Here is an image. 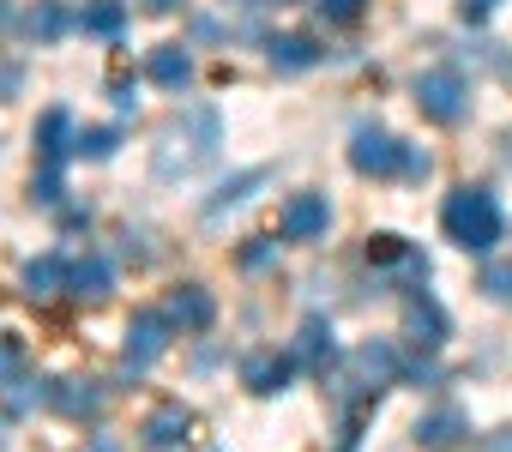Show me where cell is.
I'll use <instances>...</instances> for the list:
<instances>
[{
	"label": "cell",
	"mask_w": 512,
	"mask_h": 452,
	"mask_svg": "<svg viewBox=\"0 0 512 452\" xmlns=\"http://www.w3.org/2000/svg\"><path fill=\"white\" fill-rule=\"evenodd\" d=\"M85 452H121V446H115L109 434H97V440H85Z\"/></svg>",
	"instance_id": "836d02e7"
},
{
	"label": "cell",
	"mask_w": 512,
	"mask_h": 452,
	"mask_svg": "<svg viewBox=\"0 0 512 452\" xmlns=\"http://www.w3.org/2000/svg\"><path fill=\"white\" fill-rule=\"evenodd\" d=\"M67 31V13L55 7V0H37V7L25 13V37H37V43H55Z\"/></svg>",
	"instance_id": "7402d4cb"
},
{
	"label": "cell",
	"mask_w": 512,
	"mask_h": 452,
	"mask_svg": "<svg viewBox=\"0 0 512 452\" xmlns=\"http://www.w3.org/2000/svg\"><path fill=\"white\" fill-rule=\"evenodd\" d=\"M253 187H266V169H247V175H235V181H223V187H217V199H205V217H223L229 205H241V199H253Z\"/></svg>",
	"instance_id": "44dd1931"
},
{
	"label": "cell",
	"mask_w": 512,
	"mask_h": 452,
	"mask_svg": "<svg viewBox=\"0 0 512 452\" xmlns=\"http://www.w3.org/2000/svg\"><path fill=\"white\" fill-rule=\"evenodd\" d=\"M314 7H320V19H326V25H356L368 0H314Z\"/></svg>",
	"instance_id": "83f0119b"
},
{
	"label": "cell",
	"mask_w": 512,
	"mask_h": 452,
	"mask_svg": "<svg viewBox=\"0 0 512 452\" xmlns=\"http://www.w3.org/2000/svg\"><path fill=\"white\" fill-rule=\"evenodd\" d=\"M163 350H169V314H133V326H127V350H121V368H127V374H145Z\"/></svg>",
	"instance_id": "5b68a950"
},
{
	"label": "cell",
	"mask_w": 512,
	"mask_h": 452,
	"mask_svg": "<svg viewBox=\"0 0 512 452\" xmlns=\"http://www.w3.org/2000/svg\"><path fill=\"white\" fill-rule=\"evenodd\" d=\"M0 31H13V0H0Z\"/></svg>",
	"instance_id": "e575fe53"
},
{
	"label": "cell",
	"mask_w": 512,
	"mask_h": 452,
	"mask_svg": "<svg viewBox=\"0 0 512 452\" xmlns=\"http://www.w3.org/2000/svg\"><path fill=\"white\" fill-rule=\"evenodd\" d=\"M446 242H458L464 254H488L500 242V199L488 187H452V199L440 205Z\"/></svg>",
	"instance_id": "6da1fadb"
},
{
	"label": "cell",
	"mask_w": 512,
	"mask_h": 452,
	"mask_svg": "<svg viewBox=\"0 0 512 452\" xmlns=\"http://www.w3.org/2000/svg\"><path fill=\"white\" fill-rule=\"evenodd\" d=\"M145 7H151V13H175V0H145Z\"/></svg>",
	"instance_id": "d590c367"
},
{
	"label": "cell",
	"mask_w": 512,
	"mask_h": 452,
	"mask_svg": "<svg viewBox=\"0 0 512 452\" xmlns=\"http://www.w3.org/2000/svg\"><path fill=\"white\" fill-rule=\"evenodd\" d=\"M163 314H169V326H181V332H205V326L217 320V302H211L205 284H175L169 302H163Z\"/></svg>",
	"instance_id": "52a82bcc"
},
{
	"label": "cell",
	"mask_w": 512,
	"mask_h": 452,
	"mask_svg": "<svg viewBox=\"0 0 512 452\" xmlns=\"http://www.w3.org/2000/svg\"><path fill=\"white\" fill-rule=\"evenodd\" d=\"M290 368H296V356L253 350V356L241 362V386H247V392H260V398H272V392H284V386H290Z\"/></svg>",
	"instance_id": "ba28073f"
},
{
	"label": "cell",
	"mask_w": 512,
	"mask_h": 452,
	"mask_svg": "<svg viewBox=\"0 0 512 452\" xmlns=\"http://www.w3.org/2000/svg\"><path fill=\"white\" fill-rule=\"evenodd\" d=\"M7 392V410H37V404H55V380H13V386H0Z\"/></svg>",
	"instance_id": "603a6c76"
},
{
	"label": "cell",
	"mask_w": 512,
	"mask_h": 452,
	"mask_svg": "<svg viewBox=\"0 0 512 452\" xmlns=\"http://www.w3.org/2000/svg\"><path fill=\"white\" fill-rule=\"evenodd\" d=\"M19 374H25V344L13 332H0V386H13Z\"/></svg>",
	"instance_id": "484cf974"
},
{
	"label": "cell",
	"mask_w": 512,
	"mask_h": 452,
	"mask_svg": "<svg viewBox=\"0 0 512 452\" xmlns=\"http://www.w3.org/2000/svg\"><path fill=\"white\" fill-rule=\"evenodd\" d=\"M266 260H272V242H266V236H253V242L241 248V266H247V272H253V266H266Z\"/></svg>",
	"instance_id": "4dcf8cb0"
},
{
	"label": "cell",
	"mask_w": 512,
	"mask_h": 452,
	"mask_svg": "<svg viewBox=\"0 0 512 452\" xmlns=\"http://www.w3.org/2000/svg\"><path fill=\"white\" fill-rule=\"evenodd\" d=\"M19 284H25V296H31V302H49V296L73 290V266H61L55 254H43V260H31V266H25V278H19Z\"/></svg>",
	"instance_id": "9a60e30c"
},
{
	"label": "cell",
	"mask_w": 512,
	"mask_h": 452,
	"mask_svg": "<svg viewBox=\"0 0 512 452\" xmlns=\"http://www.w3.org/2000/svg\"><path fill=\"white\" fill-rule=\"evenodd\" d=\"M235 7H260V0H235Z\"/></svg>",
	"instance_id": "8d00e7d4"
},
{
	"label": "cell",
	"mask_w": 512,
	"mask_h": 452,
	"mask_svg": "<svg viewBox=\"0 0 512 452\" xmlns=\"http://www.w3.org/2000/svg\"><path fill=\"white\" fill-rule=\"evenodd\" d=\"M326 223H332L326 193H296V199L284 205V217H278V230H284V242H320Z\"/></svg>",
	"instance_id": "8992f818"
},
{
	"label": "cell",
	"mask_w": 512,
	"mask_h": 452,
	"mask_svg": "<svg viewBox=\"0 0 512 452\" xmlns=\"http://www.w3.org/2000/svg\"><path fill=\"white\" fill-rule=\"evenodd\" d=\"M37 151H43V163H61L73 145H79V133H73V115L67 109H43V121H37Z\"/></svg>",
	"instance_id": "5bb4252c"
},
{
	"label": "cell",
	"mask_w": 512,
	"mask_h": 452,
	"mask_svg": "<svg viewBox=\"0 0 512 452\" xmlns=\"http://www.w3.org/2000/svg\"><path fill=\"white\" fill-rule=\"evenodd\" d=\"M121 25H127V7H121V0H85L79 31H91V37H121Z\"/></svg>",
	"instance_id": "ffe728a7"
},
{
	"label": "cell",
	"mask_w": 512,
	"mask_h": 452,
	"mask_svg": "<svg viewBox=\"0 0 512 452\" xmlns=\"http://www.w3.org/2000/svg\"><path fill=\"white\" fill-rule=\"evenodd\" d=\"M500 7V0H458V19H470V25H482L488 13Z\"/></svg>",
	"instance_id": "1f68e13d"
},
{
	"label": "cell",
	"mask_w": 512,
	"mask_h": 452,
	"mask_svg": "<svg viewBox=\"0 0 512 452\" xmlns=\"http://www.w3.org/2000/svg\"><path fill=\"white\" fill-rule=\"evenodd\" d=\"M115 145H121V133H115V127H85L73 151H79V157H91V163H103V157H115Z\"/></svg>",
	"instance_id": "cb8c5ba5"
},
{
	"label": "cell",
	"mask_w": 512,
	"mask_h": 452,
	"mask_svg": "<svg viewBox=\"0 0 512 452\" xmlns=\"http://www.w3.org/2000/svg\"><path fill=\"white\" fill-rule=\"evenodd\" d=\"M482 452H512V422L494 428V434H482Z\"/></svg>",
	"instance_id": "d6a6232c"
},
{
	"label": "cell",
	"mask_w": 512,
	"mask_h": 452,
	"mask_svg": "<svg viewBox=\"0 0 512 452\" xmlns=\"http://www.w3.org/2000/svg\"><path fill=\"white\" fill-rule=\"evenodd\" d=\"M31 199H37V205H61V163H43V169L31 175Z\"/></svg>",
	"instance_id": "4316f807"
},
{
	"label": "cell",
	"mask_w": 512,
	"mask_h": 452,
	"mask_svg": "<svg viewBox=\"0 0 512 452\" xmlns=\"http://www.w3.org/2000/svg\"><path fill=\"white\" fill-rule=\"evenodd\" d=\"M103 404H109V392L97 386V380H55V410L61 416H73V422H91V416H103Z\"/></svg>",
	"instance_id": "9c48e42d"
},
{
	"label": "cell",
	"mask_w": 512,
	"mask_h": 452,
	"mask_svg": "<svg viewBox=\"0 0 512 452\" xmlns=\"http://www.w3.org/2000/svg\"><path fill=\"white\" fill-rule=\"evenodd\" d=\"M350 374H356V386L380 392V386L398 380V350H392V344H362V350L350 356Z\"/></svg>",
	"instance_id": "30bf717a"
},
{
	"label": "cell",
	"mask_w": 512,
	"mask_h": 452,
	"mask_svg": "<svg viewBox=\"0 0 512 452\" xmlns=\"http://www.w3.org/2000/svg\"><path fill=\"white\" fill-rule=\"evenodd\" d=\"M266 55H272V67H278V73H308V67L320 61L314 37H296V31H290V37H272V43H266Z\"/></svg>",
	"instance_id": "e0dca14e"
},
{
	"label": "cell",
	"mask_w": 512,
	"mask_h": 452,
	"mask_svg": "<svg viewBox=\"0 0 512 452\" xmlns=\"http://www.w3.org/2000/svg\"><path fill=\"white\" fill-rule=\"evenodd\" d=\"M217 151V115L211 109H193L187 121H175L169 133H163V145H157V181H175V175H187V169H199L205 157Z\"/></svg>",
	"instance_id": "7a4b0ae2"
},
{
	"label": "cell",
	"mask_w": 512,
	"mask_h": 452,
	"mask_svg": "<svg viewBox=\"0 0 512 452\" xmlns=\"http://www.w3.org/2000/svg\"><path fill=\"white\" fill-rule=\"evenodd\" d=\"M296 362H308V368H332V356H338V344H332V326L326 320H302V332H296V350H290Z\"/></svg>",
	"instance_id": "2e32d148"
},
{
	"label": "cell",
	"mask_w": 512,
	"mask_h": 452,
	"mask_svg": "<svg viewBox=\"0 0 512 452\" xmlns=\"http://www.w3.org/2000/svg\"><path fill=\"white\" fill-rule=\"evenodd\" d=\"M458 434H470L464 410H428V416L416 422V440H422V446H452Z\"/></svg>",
	"instance_id": "d6986e66"
},
{
	"label": "cell",
	"mask_w": 512,
	"mask_h": 452,
	"mask_svg": "<svg viewBox=\"0 0 512 452\" xmlns=\"http://www.w3.org/2000/svg\"><path fill=\"white\" fill-rule=\"evenodd\" d=\"M109 290H115V272H109V260L85 254V260L73 266V296H79V302H103Z\"/></svg>",
	"instance_id": "ac0fdd59"
},
{
	"label": "cell",
	"mask_w": 512,
	"mask_h": 452,
	"mask_svg": "<svg viewBox=\"0 0 512 452\" xmlns=\"http://www.w3.org/2000/svg\"><path fill=\"white\" fill-rule=\"evenodd\" d=\"M25 91V67L19 61H0V103H13Z\"/></svg>",
	"instance_id": "f546056e"
},
{
	"label": "cell",
	"mask_w": 512,
	"mask_h": 452,
	"mask_svg": "<svg viewBox=\"0 0 512 452\" xmlns=\"http://www.w3.org/2000/svg\"><path fill=\"white\" fill-rule=\"evenodd\" d=\"M368 260L374 266H398V260H410V248H404V236H374L368 242Z\"/></svg>",
	"instance_id": "f1b7e54d"
},
{
	"label": "cell",
	"mask_w": 512,
	"mask_h": 452,
	"mask_svg": "<svg viewBox=\"0 0 512 452\" xmlns=\"http://www.w3.org/2000/svg\"><path fill=\"white\" fill-rule=\"evenodd\" d=\"M187 428H193V410H187V404H157V410L145 416V446L169 452V446L187 440Z\"/></svg>",
	"instance_id": "7c38bea8"
},
{
	"label": "cell",
	"mask_w": 512,
	"mask_h": 452,
	"mask_svg": "<svg viewBox=\"0 0 512 452\" xmlns=\"http://www.w3.org/2000/svg\"><path fill=\"white\" fill-rule=\"evenodd\" d=\"M145 79H151V85H163V91H181V85L193 79V55H187L181 43H163V49H151Z\"/></svg>",
	"instance_id": "4fadbf2b"
},
{
	"label": "cell",
	"mask_w": 512,
	"mask_h": 452,
	"mask_svg": "<svg viewBox=\"0 0 512 452\" xmlns=\"http://www.w3.org/2000/svg\"><path fill=\"white\" fill-rule=\"evenodd\" d=\"M416 109H422L428 121L452 127V121L470 109V85H464L452 67H428V73H416Z\"/></svg>",
	"instance_id": "3957f363"
},
{
	"label": "cell",
	"mask_w": 512,
	"mask_h": 452,
	"mask_svg": "<svg viewBox=\"0 0 512 452\" xmlns=\"http://www.w3.org/2000/svg\"><path fill=\"white\" fill-rule=\"evenodd\" d=\"M404 338H410V344H422V350L446 344V314H440V302H434V296H416V302L404 308Z\"/></svg>",
	"instance_id": "8fae6325"
},
{
	"label": "cell",
	"mask_w": 512,
	"mask_h": 452,
	"mask_svg": "<svg viewBox=\"0 0 512 452\" xmlns=\"http://www.w3.org/2000/svg\"><path fill=\"white\" fill-rule=\"evenodd\" d=\"M350 169L356 175H398L404 169V145L386 127H356L350 139Z\"/></svg>",
	"instance_id": "277c9868"
},
{
	"label": "cell",
	"mask_w": 512,
	"mask_h": 452,
	"mask_svg": "<svg viewBox=\"0 0 512 452\" xmlns=\"http://www.w3.org/2000/svg\"><path fill=\"white\" fill-rule=\"evenodd\" d=\"M482 296L512 308V260H488V266H482Z\"/></svg>",
	"instance_id": "d4e9b609"
}]
</instances>
